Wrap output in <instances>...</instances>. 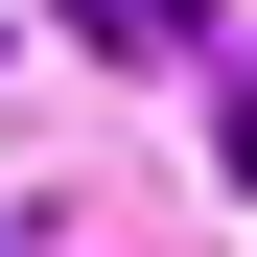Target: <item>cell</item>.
<instances>
[{"mask_svg":"<svg viewBox=\"0 0 257 257\" xmlns=\"http://www.w3.org/2000/svg\"><path fill=\"white\" fill-rule=\"evenodd\" d=\"M70 47L94 70H164V47H210V0H70Z\"/></svg>","mask_w":257,"mask_h":257,"instance_id":"obj_1","label":"cell"},{"mask_svg":"<svg viewBox=\"0 0 257 257\" xmlns=\"http://www.w3.org/2000/svg\"><path fill=\"white\" fill-rule=\"evenodd\" d=\"M210 187L257 210V70H234V94H210Z\"/></svg>","mask_w":257,"mask_h":257,"instance_id":"obj_2","label":"cell"}]
</instances>
